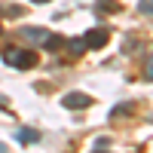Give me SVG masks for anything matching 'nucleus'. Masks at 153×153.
Returning <instances> with one entry per match:
<instances>
[{"mask_svg": "<svg viewBox=\"0 0 153 153\" xmlns=\"http://www.w3.org/2000/svg\"><path fill=\"white\" fill-rule=\"evenodd\" d=\"M3 61L19 71H28L34 65H40V58H37V52H31V49H6L3 52Z\"/></svg>", "mask_w": 153, "mask_h": 153, "instance_id": "nucleus-1", "label": "nucleus"}, {"mask_svg": "<svg viewBox=\"0 0 153 153\" xmlns=\"http://www.w3.org/2000/svg\"><path fill=\"white\" fill-rule=\"evenodd\" d=\"M61 104H65L68 110H86L89 104H92V98H89L86 92H68L65 98H61Z\"/></svg>", "mask_w": 153, "mask_h": 153, "instance_id": "nucleus-2", "label": "nucleus"}, {"mask_svg": "<svg viewBox=\"0 0 153 153\" xmlns=\"http://www.w3.org/2000/svg\"><path fill=\"white\" fill-rule=\"evenodd\" d=\"M83 40H86L89 49H101V46L110 40V31H107V28H92V31H86Z\"/></svg>", "mask_w": 153, "mask_h": 153, "instance_id": "nucleus-3", "label": "nucleus"}, {"mask_svg": "<svg viewBox=\"0 0 153 153\" xmlns=\"http://www.w3.org/2000/svg\"><path fill=\"white\" fill-rule=\"evenodd\" d=\"M19 37H25V40H34V43H46L49 31H43V28H22Z\"/></svg>", "mask_w": 153, "mask_h": 153, "instance_id": "nucleus-4", "label": "nucleus"}, {"mask_svg": "<svg viewBox=\"0 0 153 153\" xmlns=\"http://www.w3.org/2000/svg\"><path fill=\"white\" fill-rule=\"evenodd\" d=\"M123 6H120V0H98L95 3V12H101V16H104V12H120Z\"/></svg>", "mask_w": 153, "mask_h": 153, "instance_id": "nucleus-5", "label": "nucleus"}, {"mask_svg": "<svg viewBox=\"0 0 153 153\" xmlns=\"http://www.w3.org/2000/svg\"><path fill=\"white\" fill-rule=\"evenodd\" d=\"M43 46L49 49V52H58V49H61V46H65V37H58V34H49Z\"/></svg>", "mask_w": 153, "mask_h": 153, "instance_id": "nucleus-6", "label": "nucleus"}, {"mask_svg": "<svg viewBox=\"0 0 153 153\" xmlns=\"http://www.w3.org/2000/svg\"><path fill=\"white\" fill-rule=\"evenodd\" d=\"M19 141H22V144H37V141H40V135H37L34 129H22V132H19Z\"/></svg>", "mask_w": 153, "mask_h": 153, "instance_id": "nucleus-7", "label": "nucleus"}, {"mask_svg": "<svg viewBox=\"0 0 153 153\" xmlns=\"http://www.w3.org/2000/svg\"><path fill=\"white\" fill-rule=\"evenodd\" d=\"M65 46H68V52H71V55H80L83 49H86V40L80 37V40H71V43H65Z\"/></svg>", "mask_w": 153, "mask_h": 153, "instance_id": "nucleus-8", "label": "nucleus"}, {"mask_svg": "<svg viewBox=\"0 0 153 153\" xmlns=\"http://www.w3.org/2000/svg\"><path fill=\"white\" fill-rule=\"evenodd\" d=\"M132 110H135V104H117V107L110 110V117H129Z\"/></svg>", "mask_w": 153, "mask_h": 153, "instance_id": "nucleus-9", "label": "nucleus"}, {"mask_svg": "<svg viewBox=\"0 0 153 153\" xmlns=\"http://www.w3.org/2000/svg\"><path fill=\"white\" fill-rule=\"evenodd\" d=\"M138 9H141L144 16H153V0H138Z\"/></svg>", "mask_w": 153, "mask_h": 153, "instance_id": "nucleus-10", "label": "nucleus"}, {"mask_svg": "<svg viewBox=\"0 0 153 153\" xmlns=\"http://www.w3.org/2000/svg\"><path fill=\"white\" fill-rule=\"evenodd\" d=\"M144 80H153V52L147 58V68H144Z\"/></svg>", "mask_w": 153, "mask_h": 153, "instance_id": "nucleus-11", "label": "nucleus"}, {"mask_svg": "<svg viewBox=\"0 0 153 153\" xmlns=\"http://www.w3.org/2000/svg\"><path fill=\"white\" fill-rule=\"evenodd\" d=\"M107 144H110V141H107V138H98V141H95V150H104Z\"/></svg>", "mask_w": 153, "mask_h": 153, "instance_id": "nucleus-12", "label": "nucleus"}, {"mask_svg": "<svg viewBox=\"0 0 153 153\" xmlns=\"http://www.w3.org/2000/svg\"><path fill=\"white\" fill-rule=\"evenodd\" d=\"M0 153H9V150H6V144H3V141H0Z\"/></svg>", "mask_w": 153, "mask_h": 153, "instance_id": "nucleus-13", "label": "nucleus"}, {"mask_svg": "<svg viewBox=\"0 0 153 153\" xmlns=\"http://www.w3.org/2000/svg\"><path fill=\"white\" fill-rule=\"evenodd\" d=\"M31 3H49V0H31Z\"/></svg>", "mask_w": 153, "mask_h": 153, "instance_id": "nucleus-14", "label": "nucleus"}]
</instances>
